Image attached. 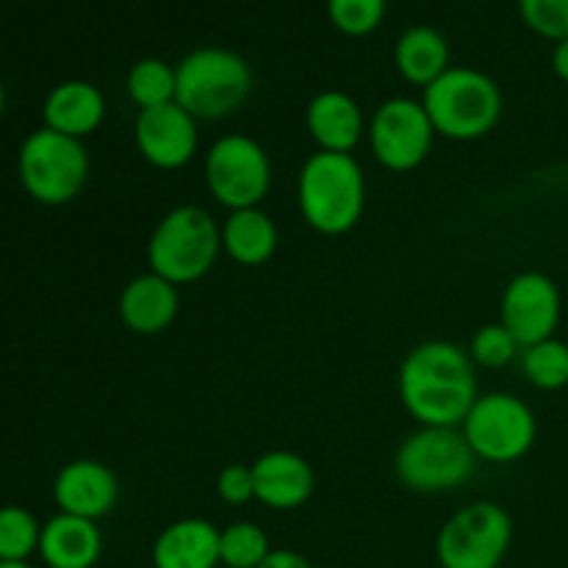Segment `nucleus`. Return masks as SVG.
I'll list each match as a JSON object with an SVG mask.
<instances>
[{
  "mask_svg": "<svg viewBox=\"0 0 568 568\" xmlns=\"http://www.w3.org/2000/svg\"><path fill=\"white\" fill-rule=\"evenodd\" d=\"M519 17L536 37L549 42L568 39V0H519Z\"/></svg>",
  "mask_w": 568,
  "mask_h": 568,
  "instance_id": "nucleus-29",
  "label": "nucleus"
},
{
  "mask_svg": "<svg viewBox=\"0 0 568 568\" xmlns=\"http://www.w3.org/2000/svg\"><path fill=\"white\" fill-rule=\"evenodd\" d=\"M521 375L538 392H560L568 386V344L544 338L521 349Z\"/></svg>",
  "mask_w": 568,
  "mask_h": 568,
  "instance_id": "nucleus-24",
  "label": "nucleus"
},
{
  "mask_svg": "<svg viewBox=\"0 0 568 568\" xmlns=\"http://www.w3.org/2000/svg\"><path fill=\"white\" fill-rule=\"evenodd\" d=\"M3 111H6V89L3 83H0V116H3Z\"/></svg>",
  "mask_w": 568,
  "mask_h": 568,
  "instance_id": "nucleus-33",
  "label": "nucleus"
},
{
  "mask_svg": "<svg viewBox=\"0 0 568 568\" xmlns=\"http://www.w3.org/2000/svg\"><path fill=\"white\" fill-rule=\"evenodd\" d=\"M514 544V519L499 503H471L449 516L436 538L442 568H499Z\"/></svg>",
  "mask_w": 568,
  "mask_h": 568,
  "instance_id": "nucleus-10",
  "label": "nucleus"
},
{
  "mask_svg": "<svg viewBox=\"0 0 568 568\" xmlns=\"http://www.w3.org/2000/svg\"><path fill=\"white\" fill-rule=\"evenodd\" d=\"M222 231V253L239 266H264L275 258L277 244H281V231L275 220L264 209H242L227 211Z\"/></svg>",
  "mask_w": 568,
  "mask_h": 568,
  "instance_id": "nucleus-21",
  "label": "nucleus"
},
{
  "mask_svg": "<svg viewBox=\"0 0 568 568\" xmlns=\"http://www.w3.org/2000/svg\"><path fill=\"white\" fill-rule=\"evenodd\" d=\"M394 67L410 87L427 89L449 70V42L433 26H410L394 44Z\"/></svg>",
  "mask_w": 568,
  "mask_h": 568,
  "instance_id": "nucleus-22",
  "label": "nucleus"
},
{
  "mask_svg": "<svg viewBox=\"0 0 568 568\" xmlns=\"http://www.w3.org/2000/svg\"><path fill=\"white\" fill-rule=\"evenodd\" d=\"M399 403L419 427H460L477 392L475 361L455 342H425L405 355L397 375Z\"/></svg>",
  "mask_w": 568,
  "mask_h": 568,
  "instance_id": "nucleus-1",
  "label": "nucleus"
},
{
  "mask_svg": "<svg viewBox=\"0 0 568 568\" xmlns=\"http://www.w3.org/2000/svg\"><path fill=\"white\" fill-rule=\"evenodd\" d=\"M125 92L139 111L175 103V92H178L175 67L164 59H153V55H150V59H139L136 64L128 70Z\"/></svg>",
  "mask_w": 568,
  "mask_h": 568,
  "instance_id": "nucleus-23",
  "label": "nucleus"
},
{
  "mask_svg": "<svg viewBox=\"0 0 568 568\" xmlns=\"http://www.w3.org/2000/svg\"><path fill=\"white\" fill-rule=\"evenodd\" d=\"M388 0H327V20L344 37H369L386 20Z\"/></svg>",
  "mask_w": 568,
  "mask_h": 568,
  "instance_id": "nucleus-27",
  "label": "nucleus"
},
{
  "mask_svg": "<svg viewBox=\"0 0 568 568\" xmlns=\"http://www.w3.org/2000/svg\"><path fill=\"white\" fill-rule=\"evenodd\" d=\"M175 103L197 122L225 120L236 114L253 94V70L231 48H197L175 64Z\"/></svg>",
  "mask_w": 568,
  "mask_h": 568,
  "instance_id": "nucleus-5",
  "label": "nucleus"
},
{
  "mask_svg": "<svg viewBox=\"0 0 568 568\" xmlns=\"http://www.w3.org/2000/svg\"><path fill=\"white\" fill-rule=\"evenodd\" d=\"M42 525L31 510L20 505L0 508V560L6 564H28L33 552H39Z\"/></svg>",
  "mask_w": 568,
  "mask_h": 568,
  "instance_id": "nucleus-26",
  "label": "nucleus"
},
{
  "mask_svg": "<svg viewBox=\"0 0 568 568\" xmlns=\"http://www.w3.org/2000/svg\"><path fill=\"white\" fill-rule=\"evenodd\" d=\"M133 142H136L139 155L155 170H183L197 155V120L178 103L139 111L136 125H133Z\"/></svg>",
  "mask_w": 568,
  "mask_h": 568,
  "instance_id": "nucleus-13",
  "label": "nucleus"
},
{
  "mask_svg": "<svg viewBox=\"0 0 568 568\" xmlns=\"http://www.w3.org/2000/svg\"><path fill=\"white\" fill-rule=\"evenodd\" d=\"M258 568H314L305 555L294 552V549H272L270 558Z\"/></svg>",
  "mask_w": 568,
  "mask_h": 568,
  "instance_id": "nucleus-31",
  "label": "nucleus"
},
{
  "mask_svg": "<svg viewBox=\"0 0 568 568\" xmlns=\"http://www.w3.org/2000/svg\"><path fill=\"white\" fill-rule=\"evenodd\" d=\"M436 136L425 105L414 98H388L366 125L372 155L388 172L419 170L430 159Z\"/></svg>",
  "mask_w": 568,
  "mask_h": 568,
  "instance_id": "nucleus-11",
  "label": "nucleus"
},
{
  "mask_svg": "<svg viewBox=\"0 0 568 568\" xmlns=\"http://www.w3.org/2000/svg\"><path fill=\"white\" fill-rule=\"evenodd\" d=\"M364 109L353 94L342 89H325L314 94L305 109V128L308 136L316 142V150L327 153H353L366 136Z\"/></svg>",
  "mask_w": 568,
  "mask_h": 568,
  "instance_id": "nucleus-17",
  "label": "nucleus"
},
{
  "mask_svg": "<svg viewBox=\"0 0 568 568\" xmlns=\"http://www.w3.org/2000/svg\"><path fill=\"white\" fill-rule=\"evenodd\" d=\"M297 209L320 236H344L366 211V175L353 153L316 150L297 172Z\"/></svg>",
  "mask_w": 568,
  "mask_h": 568,
  "instance_id": "nucleus-2",
  "label": "nucleus"
},
{
  "mask_svg": "<svg viewBox=\"0 0 568 568\" xmlns=\"http://www.w3.org/2000/svg\"><path fill=\"white\" fill-rule=\"evenodd\" d=\"M89 153L81 139L39 128L20 144L17 175L28 197L42 205H67L87 189Z\"/></svg>",
  "mask_w": 568,
  "mask_h": 568,
  "instance_id": "nucleus-7",
  "label": "nucleus"
},
{
  "mask_svg": "<svg viewBox=\"0 0 568 568\" xmlns=\"http://www.w3.org/2000/svg\"><path fill=\"white\" fill-rule=\"evenodd\" d=\"M39 555L48 568H94L103 555V532L98 521L59 514L42 525Z\"/></svg>",
  "mask_w": 568,
  "mask_h": 568,
  "instance_id": "nucleus-20",
  "label": "nucleus"
},
{
  "mask_svg": "<svg viewBox=\"0 0 568 568\" xmlns=\"http://www.w3.org/2000/svg\"><path fill=\"white\" fill-rule=\"evenodd\" d=\"M519 349L521 344L516 342L514 333L503 322H491V325H483L475 331L469 342V358L483 369H503V366L514 364Z\"/></svg>",
  "mask_w": 568,
  "mask_h": 568,
  "instance_id": "nucleus-28",
  "label": "nucleus"
},
{
  "mask_svg": "<svg viewBox=\"0 0 568 568\" xmlns=\"http://www.w3.org/2000/svg\"><path fill=\"white\" fill-rule=\"evenodd\" d=\"M270 552V536L255 521H233L220 530V566L258 568Z\"/></svg>",
  "mask_w": 568,
  "mask_h": 568,
  "instance_id": "nucleus-25",
  "label": "nucleus"
},
{
  "mask_svg": "<svg viewBox=\"0 0 568 568\" xmlns=\"http://www.w3.org/2000/svg\"><path fill=\"white\" fill-rule=\"evenodd\" d=\"M222 255V231L203 205H175L155 222L148 239L150 272L181 286L203 281Z\"/></svg>",
  "mask_w": 568,
  "mask_h": 568,
  "instance_id": "nucleus-3",
  "label": "nucleus"
},
{
  "mask_svg": "<svg viewBox=\"0 0 568 568\" xmlns=\"http://www.w3.org/2000/svg\"><path fill=\"white\" fill-rule=\"evenodd\" d=\"M153 568H216L220 566V530L209 519L186 516L155 536Z\"/></svg>",
  "mask_w": 568,
  "mask_h": 568,
  "instance_id": "nucleus-18",
  "label": "nucleus"
},
{
  "mask_svg": "<svg viewBox=\"0 0 568 568\" xmlns=\"http://www.w3.org/2000/svg\"><path fill=\"white\" fill-rule=\"evenodd\" d=\"M0 568H31L28 564H6V560H0Z\"/></svg>",
  "mask_w": 568,
  "mask_h": 568,
  "instance_id": "nucleus-34",
  "label": "nucleus"
},
{
  "mask_svg": "<svg viewBox=\"0 0 568 568\" xmlns=\"http://www.w3.org/2000/svg\"><path fill=\"white\" fill-rule=\"evenodd\" d=\"M216 497L225 505H247L255 499V480H253V466L244 464H227L225 469H220L216 475Z\"/></svg>",
  "mask_w": 568,
  "mask_h": 568,
  "instance_id": "nucleus-30",
  "label": "nucleus"
},
{
  "mask_svg": "<svg viewBox=\"0 0 568 568\" xmlns=\"http://www.w3.org/2000/svg\"><path fill=\"white\" fill-rule=\"evenodd\" d=\"M205 189L225 211L258 209L272 189V161L264 144L244 133H227L203 161Z\"/></svg>",
  "mask_w": 568,
  "mask_h": 568,
  "instance_id": "nucleus-9",
  "label": "nucleus"
},
{
  "mask_svg": "<svg viewBox=\"0 0 568 568\" xmlns=\"http://www.w3.org/2000/svg\"><path fill=\"white\" fill-rule=\"evenodd\" d=\"M42 116L44 128L83 142L103 125L105 98L94 83L72 78V81H61L59 87L50 89L42 105Z\"/></svg>",
  "mask_w": 568,
  "mask_h": 568,
  "instance_id": "nucleus-19",
  "label": "nucleus"
},
{
  "mask_svg": "<svg viewBox=\"0 0 568 568\" xmlns=\"http://www.w3.org/2000/svg\"><path fill=\"white\" fill-rule=\"evenodd\" d=\"M460 433L477 460L505 466L525 458L538 438V419L525 399L505 392L480 394L466 414Z\"/></svg>",
  "mask_w": 568,
  "mask_h": 568,
  "instance_id": "nucleus-8",
  "label": "nucleus"
},
{
  "mask_svg": "<svg viewBox=\"0 0 568 568\" xmlns=\"http://www.w3.org/2000/svg\"><path fill=\"white\" fill-rule=\"evenodd\" d=\"M255 499L270 510H300L316 491L314 466L288 449H270L253 460Z\"/></svg>",
  "mask_w": 568,
  "mask_h": 568,
  "instance_id": "nucleus-15",
  "label": "nucleus"
},
{
  "mask_svg": "<svg viewBox=\"0 0 568 568\" xmlns=\"http://www.w3.org/2000/svg\"><path fill=\"white\" fill-rule=\"evenodd\" d=\"M116 499H120V480L103 460H70L61 466L53 480V503L59 514L98 521L116 508Z\"/></svg>",
  "mask_w": 568,
  "mask_h": 568,
  "instance_id": "nucleus-14",
  "label": "nucleus"
},
{
  "mask_svg": "<svg viewBox=\"0 0 568 568\" xmlns=\"http://www.w3.org/2000/svg\"><path fill=\"white\" fill-rule=\"evenodd\" d=\"M116 311H120V322L131 333L159 336L175 325L181 314V294L175 283L164 281L155 272H144L122 286Z\"/></svg>",
  "mask_w": 568,
  "mask_h": 568,
  "instance_id": "nucleus-16",
  "label": "nucleus"
},
{
  "mask_svg": "<svg viewBox=\"0 0 568 568\" xmlns=\"http://www.w3.org/2000/svg\"><path fill=\"white\" fill-rule=\"evenodd\" d=\"M552 70H555V75L560 78V81L568 83V39H564V42H555Z\"/></svg>",
  "mask_w": 568,
  "mask_h": 568,
  "instance_id": "nucleus-32",
  "label": "nucleus"
},
{
  "mask_svg": "<svg viewBox=\"0 0 568 568\" xmlns=\"http://www.w3.org/2000/svg\"><path fill=\"white\" fill-rule=\"evenodd\" d=\"M564 314L558 283L544 272H519L510 277L499 303V322L514 333L521 349L552 338Z\"/></svg>",
  "mask_w": 568,
  "mask_h": 568,
  "instance_id": "nucleus-12",
  "label": "nucleus"
},
{
  "mask_svg": "<svg viewBox=\"0 0 568 568\" xmlns=\"http://www.w3.org/2000/svg\"><path fill=\"white\" fill-rule=\"evenodd\" d=\"M422 92V105L436 133L453 142H477L503 120V89L475 67H449Z\"/></svg>",
  "mask_w": 568,
  "mask_h": 568,
  "instance_id": "nucleus-4",
  "label": "nucleus"
},
{
  "mask_svg": "<svg viewBox=\"0 0 568 568\" xmlns=\"http://www.w3.org/2000/svg\"><path fill=\"white\" fill-rule=\"evenodd\" d=\"M475 469L477 458L460 427H419L394 455V475L414 494L455 491Z\"/></svg>",
  "mask_w": 568,
  "mask_h": 568,
  "instance_id": "nucleus-6",
  "label": "nucleus"
}]
</instances>
